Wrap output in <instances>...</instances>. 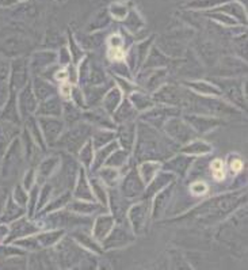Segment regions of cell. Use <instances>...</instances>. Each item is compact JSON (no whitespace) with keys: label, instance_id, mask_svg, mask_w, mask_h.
<instances>
[{"label":"cell","instance_id":"obj_5","mask_svg":"<svg viewBox=\"0 0 248 270\" xmlns=\"http://www.w3.org/2000/svg\"><path fill=\"white\" fill-rule=\"evenodd\" d=\"M60 91H61L63 95H64V97L67 98V99H68V98H69V86L68 85H64L61 87V89H60Z\"/></svg>","mask_w":248,"mask_h":270},{"label":"cell","instance_id":"obj_3","mask_svg":"<svg viewBox=\"0 0 248 270\" xmlns=\"http://www.w3.org/2000/svg\"><path fill=\"white\" fill-rule=\"evenodd\" d=\"M190 190H191V193L195 194V196H201V194H203L205 192H206L208 188L203 182H195L194 185H191Z\"/></svg>","mask_w":248,"mask_h":270},{"label":"cell","instance_id":"obj_4","mask_svg":"<svg viewBox=\"0 0 248 270\" xmlns=\"http://www.w3.org/2000/svg\"><path fill=\"white\" fill-rule=\"evenodd\" d=\"M231 167H232L233 173H240L243 170V162H241L240 159H236V160H233Z\"/></svg>","mask_w":248,"mask_h":270},{"label":"cell","instance_id":"obj_1","mask_svg":"<svg viewBox=\"0 0 248 270\" xmlns=\"http://www.w3.org/2000/svg\"><path fill=\"white\" fill-rule=\"evenodd\" d=\"M210 169L213 171V178L216 181H222L225 178V167H224L222 160H220V159L213 160L210 164Z\"/></svg>","mask_w":248,"mask_h":270},{"label":"cell","instance_id":"obj_2","mask_svg":"<svg viewBox=\"0 0 248 270\" xmlns=\"http://www.w3.org/2000/svg\"><path fill=\"white\" fill-rule=\"evenodd\" d=\"M109 57L111 60H123L125 57V52L119 45H114V44H111L110 49H109Z\"/></svg>","mask_w":248,"mask_h":270}]
</instances>
